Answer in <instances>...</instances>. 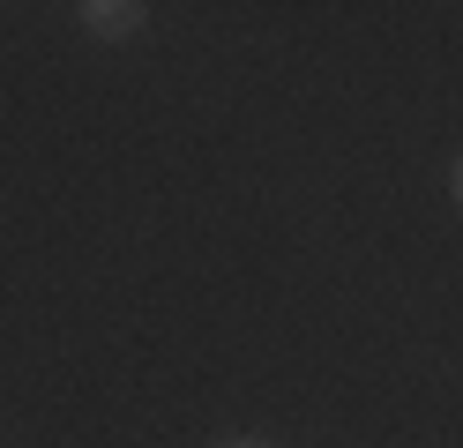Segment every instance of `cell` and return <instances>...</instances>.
<instances>
[{
    "instance_id": "1",
    "label": "cell",
    "mask_w": 463,
    "mask_h": 448,
    "mask_svg": "<svg viewBox=\"0 0 463 448\" xmlns=\"http://www.w3.org/2000/svg\"><path fill=\"white\" fill-rule=\"evenodd\" d=\"M75 15H82V30H90V38H135L150 8H142V0H82Z\"/></svg>"
},
{
    "instance_id": "2",
    "label": "cell",
    "mask_w": 463,
    "mask_h": 448,
    "mask_svg": "<svg viewBox=\"0 0 463 448\" xmlns=\"http://www.w3.org/2000/svg\"><path fill=\"white\" fill-rule=\"evenodd\" d=\"M449 187H456V202H463V157H456V172H449Z\"/></svg>"
},
{
    "instance_id": "3",
    "label": "cell",
    "mask_w": 463,
    "mask_h": 448,
    "mask_svg": "<svg viewBox=\"0 0 463 448\" xmlns=\"http://www.w3.org/2000/svg\"><path fill=\"white\" fill-rule=\"evenodd\" d=\"M224 448H269V441H224Z\"/></svg>"
}]
</instances>
